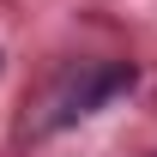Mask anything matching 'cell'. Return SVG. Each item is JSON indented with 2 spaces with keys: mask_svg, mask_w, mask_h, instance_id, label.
<instances>
[{
  "mask_svg": "<svg viewBox=\"0 0 157 157\" xmlns=\"http://www.w3.org/2000/svg\"><path fill=\"white\" fill-rule=\"evenodd\" d=\"M133 67H127V60H115V67H97V73H85L73 85V91H67V109H60L55 121H73V115H91V109H97V103H109V97H121V91H133Z\"/></svg>",
  "mask_w": 157,
  "mask_h": 157,
  "instance_id": "6da1fadb",
  "label": "cell"
},
{
  "mask_svg": "<svg viewBox=\"0 0 157 157\" xmlns=\"http://www.w3.org/2000/svg\"><path fill=\"white\" fill-rule=\"evenodd\" d=\"M145 157H157V151H145Z\"/></svg>",
  "mask_w": 157,
  "mask_h": 157,
  "instance_id": "7a4b0ae2",
  "label": "cell"
},
{
  "mask_svg": "<svg viewBox=\"0 0 157 157\" xmlns=\"http://www.w3.org/2000/svg\"><path fill=\"white\" fill-rule=\"evenodd\" d=\"M0 60H6V55H0Z\"/></svg>",
  "mask_w": 157,
  "mask_h": 157,
  "instance_id": "3957f363",
  "label": "cell"
}]
</instances>
